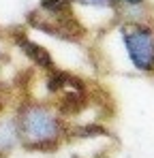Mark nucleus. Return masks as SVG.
Wrapping results in <instances>:
<instances>
[{
    "label": "nucleus",
    "instance_id": "nucleus-10",
    "mask_svg": "<svg viewBox=\"0 0 154 158\" xmlns=\"http://www.w3.org/2000/svg\"><path fill=\"white\" fill-rule=\"evenodd\" d=\"M0 94H2V90H0ZM0 98H2V96H0Z\"/></svg>",
    "mask_w": 154,
    "mask_h": 158
},
{
    "label": "nucleus",
    "instance_id": "nucleus-4",
    "mask_svg": "<svg viewBox=\"0 0 154 158\" xmlns=\"http://www.w3.org/2000/svg\"><path fill=\"white\" fill-rule=\"evenodd\" d=\"M11 39H13V43L22 49L26 58L32 62V64H36L41 71H45V73H49L53 69H58L56 66V62H53V58H51V53L43 47V45H39V43H34L26 32H19V30H15V32H11Z\"/></svg>",
    "mask_w": 154,
    "mask_h": 158
},
{
    "label": "nucleus",
    "instance_id": "nucleus-5",
    "mask_svg": "<svg viewBox=\"0 0 154 158\" xmlns=\"http://www.w3.org/2000/svg\"><path fill=\"white\" fill-rule=\"evenodd\" d=\"M22 145V132L17 126V118H2L0 120V154L6 156L11 150Z\"/></svg>",
    "mask_w": 154,
    "mask_h": 158
},
{
    "label": "nucleus",
    "instance_id": "nucleus-3",
    "mask_svg": "<svg viewBox=\"0 0 154 158\" xmlns=\"http://www.w3.org/2000/svg\"><path fill=\"white\" fill-rule=\"evenodd\" d=\"M26 22L30 28H36L64 43H81L88 34V28L83 26V22L73 11L62 13V15H47L41 11H30L26 15Z\"/></svg>",
    "mask_w": 154,
    "mask_h": 158
},
{
    "label": "nucleus",
    "instance_id": "nucleus-2",
    "mask_svg": "<svg viewBox=\"0 0 154 158\" xmlns=\"http://www.w3.org/2000/svg\"><path fill=\"white\" fill-rule=\"evenodd\" d=\"M118 34L130 66L137 73H154V28L150 24H128L120 22Z\"/></svg>",
    "mask_w": 154,
    "mask_h": 158
},
{
    "label": "nucleus",
    "instance_id": "nucleus-1",
    "mask_svg": "<svg viewBox=\"0 0 154 158\" xmlns=\"http://www.w3.org/2000/svg\"><path fill=\"white\" fill-rule=\"evenodd\" d=\"M15 118L26 152H56L62 137L69 135V122L51 103L22 101Z\"/></svg>",
    "mask_w": 154,
    "mask_h": 158
},
{
    "label": "nucleus",
    "instance_id": "nucleus-8",
    "mask_svg": "<svg viewBox=\"0 0 154 158\" xmlns=\"http://www.w3.org/2000/svg\"><path fill=\"white\" fill-rule=\"evenodd\" d=\"M4 60H6V53H4L2 49H0V62H4Z\"/></svg>",
    "mask_w": 154,
    "mask_h": 158
},
{
    "label": "nucleus",
    "instance_id": "nucleus-7",
    "mask_svg": "<svg viewBox=\"0 0 154 158\" xmlns=\"http://www.w3.org/2000/svg\"><path fill=\"white\" fill-rule=\"evenodd\" d=\"M120 6H139V4H146V0H116Z\"/></svg>",
    "mask_w": 154,
    "mask_h": 158
},
{
    "label": "nucleus",
    "instance_id": "nucleus-9",
    "mask_svg": "<svg viewBox=\"0 0 154 158\" xmlns=\"http://www.w3.org/2000/svg\"><path fill=\"white\" fill-rule=\"evenodd\" d=\"M0 158H6V156H2V154H0Z\"/></svg>",
    "mask_w": 154,
    "mask_h": 158
},
{
    "label": "nucleus",
    "instance_id": "nucleus-6",
    "mask_svg": "<svg viewBox=\"0 0 154 158\" xmlns=\"http://www.w3.org/2000/svg\"><path fill=\"white\" fill-rule=\"evenodd\" d=\"M73 9L81 6V9H94V11H107L111 15H116L118 11V2L116 0H71Z\"/></svg>",
    "mask_w": 154,
    "mask_h": 158
}]
</instances>
